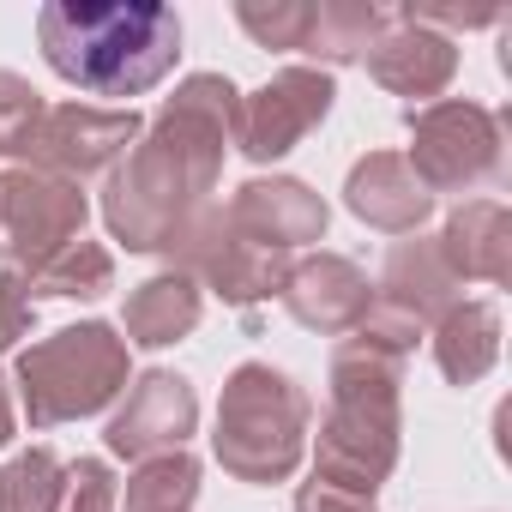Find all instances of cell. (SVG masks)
Segmentation results:
<instances>
[{
  "mask_svg": "<svg viewBox=\"0 0 512 512\" xmlns=\"http://www.w3.org/2000/svg\"><path fill=\"white\" fill-rule=\"evenodd\" d=\"M440 260L458 284H506L512 278V217L494 199H464L434 235Z\"/></svg>",
  "mask_w": 512,
  "mask_h": 512,
  "instance_id": "2e32d148",
  "label": "cell"
},
{
  "mask_svg": "<svg viewBox=\"0 0 512 512\" xmlns=\"http://www.w3.org/2000/svg\"><path fill=\"white\" fill-rule=\"evenodd\" d=\"M145 133V115L127 103V109H97V103H55L37 127V145H31V169H49L61 181H91V175H109Z\"/></svg>",
  "mask_w": 512,
  "mask_h": 512,
  "instance_id": "30bf717a",
  "label": "cell"
},
{
  "mask_svg": "<svg viewBox=\"0 0 512 512\" xmlns=\"http://www.w3.org/2000/svg\"><path fill=\"white\" fill-rule=\"evenodd\" d=\"M37 43L55 79L91 97H145L181 61V19L163 0H49Z\"/></svg>",
  "mask_w": 512,
  "mask_h": 512,
  "instance_id": "7a4b0ae2",
  "label": "cell"
},
{
  "mask_svg": "<svg viewBox=\"0 0 512 512\" xmlns=\"http://www.w3.org/2000/svg\"><path fill=\"white\" fill-rule=\"evenodd\" d=\"M61 488H67V464L49 446L13 452L0 464V512H61Z\"/></svg>",
  "mask_w": 512,
  "mask_h": 512,
  "instance_id": "603a6c76",
  "label": "cell"
},
{
  "mask_svg": "<svg viewBox=\"0 0 512 512\" xmlns=\"http://www.w3.org/2000/svg\"><path fill=\"white\" fill-rule=\"evenodd\" d=\"M121 506V482L103 458H73L67 464V488H61V512H115Z\"/></svg>",
  "mask_w": 512,
  "mask_h": 512,
  "instance_id": "484cf974",
  "label": "cell"
},
{
  "mask_svg": "<svg viewBox=\"0 0 512 512\" xmlns=\"http://www.w3.org/2000/svg\"><path fill=\"white\" fill-rule=\"evenodd\" d=\"M398 386H404L398 356H380V350H368L356 338L338 344V356H332V404H326L320 434H314V476L320 482L380 500V482L392 476L398 434H404Z\"/></svg>",
  "mask_w": 512,
  "mask_h": 512,
  "instance_id": "3957f363",
  "label": "cell"
},
{
  "mask_svg": "<svg viewBox=\"0 0 512 512\" xmlns=\"http://www.w3.org/2000/svg\"><path fill=\"white\" fill-rule=\"evenodd\" d=\"M199 314H205V290L187 278V272H157V278H145L133 296H127V314H121V338H127V350H169V344H181L193 326H199Z\"/></svg>",
  "mask_w": 512,
  "mask_h": 512,
  "instance_id": "ac0fdd59",
  "label": "cell"
},
{
  "mask_svg": "<svg viewBox=\"0 0 512 512\" xmlns=\"http://www.w3.org/2000/svg\"><path fill=\"white\" fill-rule=\"evenodd\" d=\"M386 25H392V13L374 7V0H320L314 19H308V43H302V55L320 61V73L350 67V61H362V55L380 43Z\"/></svg>",
  "mask_w": 512,
  "mask_h": 512,
  "instance_id": "ffe728a7",
  "label": "cell"
},
{
  "mask_svg": "<svg viewBox=\"0 0 512 512\" xmlns=\"http://www.w3.org/2000/svg\"><path fill=\"white\" fill-rule=\"evenodd\" d=\"M362 67H368V79H374L380 91L416 97L410 109H422V103H440V91L458 79V43L392 13V25H386L380 43L362 55Z\"/></svg>",
  "mask_w": 512,
  "mask_h": 512,
  "instance_id": "5bb4252c",
  "label": "cell"
},
{
  "mask_svg": "<svg viewBox=\"0 0 512 512\" xmlns=\"http://www.w3.org/2000/svg\"><path fill=\"white\" fill-rule=\"evenodd\" d=\"M121 500H127V512H193V500H199V458L187 446L145 458L127 476V494Z\"/></svg>",
  "mask_w": 512,
  "mask_h": 512,
  "instance_id": "7402d4cb",
  "label": "cell"
},
{
  "mask_svg": "<svg viewBox=\"0 0 512 512\" xmlns=\"http://www.w3.org/2000/svg\"><path fill=\"white\" fill-rule=\"evenodd\" d=\"M458 290H464V284L446 272L440 247H434L428 235H410V241H398V247L386 253V272H380V284H374V302H386V308L410 314L422 332H434V320L458 302Z\"/></svg>",
  "mask_w": 512,
  "mask_h": 512,
  "instance_id": "e0dca14e",
  "label": "cell"
},
{
  "mask_svg": "<svg viewBox=\"0 0 512 512\" xmlns=\"http://www.w3.org/2000/svg\"><path fill=\"white\" fill-rule=\"evenodd\" d=\"M223 217L247 241H260L272 253H296L308 241H326V223H332L326 199L308 181H296V175H253V181H241L235 199L223 205Z\"/></svg>",
  "mask_w": 512,
  "mask_h": 512,
  "instance_id": "7c38bea8",
  "label": "cell"
},
{
  "mask_svg": "<svg viewBox=\"0 0 512 512\" xmlns=\"http://www.w3.org/2000/svg\"><path fill=\"white\" fill-rule=\"evenodd\" d=\"M43 115H49V103L31 79L0 73V157H31Z\"/></svg>",
  "mask_w": 512,
  "mask_h": 512,
  "instance_id": "d4e9b609",
  "label": "cell"
},
{
  "mask_svg": "<svg viewBox=\"0 0 512 512\" xmlns=\"http://www.w3.org/2000/svg\"><path fill=\"white\" fill-rule=\"evenodd\" d=\"M19 434V410H13V386H7V374H0V446H7Z\"/></svg>",
  "mask_w": 512,
  "mask_h": 512,
  "instance_id": "f546056e",
  "label": "cell"
},
{
  "mask_svg": "<svg viewBox=\"0 0 512 512\" xmlns=\"http://www.w3.org/2000/svg\"><path fill=\"white\" fill-rule=\"evenodd\" d=\"M296 512H380V506H374V494H350V488H332V482L308 476L296 488Z\"/></svg>",
  "mask_w": 512,
  "mask_h": 512,
  "instance_id": "f1b7e54d",
  "label": "cell"
},
{
  "mask_svg": "<svg viewBox=\"0 0 512 512\" xmlns=\"http://www.w3.org/2000/svg\"><path fill=\"white\" fill-rule=\"evenodd\" d=\"M241 91L223 73H187L139 145L109 169L103 223L127 253H175V241L205 211L223 175V145H235Z\"/></svg>",
  "mask_w": 512,
  "mask_h": 512,
  "instance_id": "6da1fadb",
  "label": "cell"
},
{
  "mask_svg": "<svg viewBox=\"0 0 512 512\" xmlns=\"http://www.w3.org/2000/svg\"><path fill=\"white\" fill-rule=\"evenodd\" d=\"M284 308L296 314V326H308L320 338H350L362 326V314L374 308V284L344 253H308L284 278Z\"/></svg>",
  "mask_w": 512,
  "mask_h": 512,
  "instance_id": "4fadbf2b",
  "label": "cell"
},
{
  "mask_svg": "<svg viewBox=\"0 0 512 512\" xmlns=\"http://www.w3.org/2000/svg\"><path fill=\"white\" fill-rule=\"evenodd\" d=\"M428 344H434V362L452 386H476L500 362V308L494 302H452L434 320Z\"/></svg>",
  "mask_w": 512,
  "mask_h": 512,
  "instance_id": "d6986e66",
  "label": "cell"
},
{
  "mask_svg": "<svg viewBox=\"0 0 512 512\" xmlns=\"http://www.w3.org/2000/svg\"><path fill=\"white\" fill-rule=\"evenodd\" d=\"M37 296H55V302H97V296H109L115 290V253L103 247V241H73V247H61L49 266H37L31 278H25Z\"/></svg>",
  "mask_w": 512,
  "mask_h": 512,
  "instance_id": "44dd1931",
  "label": "cell"
},
{
  "mask_svg": "<svg viewBox=\"0 0 512 512\" xmlns=\"http://www.w3.org/2000/svg\"><path fill=\"white\" fill-rule=\"evenodd\" d=\"M404 127H410L404 163L428 193H470V187L494 181L506 163L500 115L470 97H440V103L404 109Z\"/></svg>",
  "mask_w": 512,
  "mask_h": 512,
  "instance_id": "8992f818",
  "label": "cell"
},
{
  "mask_svg": "<svg viewBox=\"0 0 512 512\" xmlns=\"http://www.w3.org/2000/svg\"><path fill=\"white\" fill-rule=\"evenodd\" d=\"M344 205L368 223V229H386V235H416L434 211V193L410 175L404 151H368L350 163V181H344Z\"/></svg>",
  "mask_w": 512,
  "mask_h": 512,
  "instance_id": "9a60e30c",
  "label": "cell"
},
{
  "mask_svg": "<svg viewBox=\"0 0 512 512\" xmlns=\"http://www.w3.org/2000/svg\"><path fill=\"white\" fill-rule=\"evenodd\" d=\"M308 428H314V398L284 368H272V362H241L223 380L211 452H217V464L235 482L272 488V482H290L302 470Z\"/></svg>",
  "mask_w": 512,
  "mask_h": 512,
  "instance_id": "277c9868",
  "label": "cell"
},
{
  "mask_svg": "<svg viewBox=\"0 0 512 512\" xmlns=\"http://www.w3.org/2000/svg\"><path fill=\"white\" fill-rule=\"evenodd\" d=\"M37 332V296L25 284V272H0V356L19 350Z\"/></svg>",
  "mask_w": 512,
  "mask_h": 512,
  "instance_id": "4316f807",
  "label": "cell"
},
{
  "mask_svg": "<svg viewBox=\"0 0 512 512\" xmlns=\"http://www.w3.org/2000/svg\"><path fill=\"white\" fill-rule=\"evenodd\" d=\"M398 19H410V25H422V31H482V25H500V7H416V0H410V7H398Z\"/></svg>",
  "mask_w": 512,
  "mask_h": 512,
  "instance_id": "83f0119b",
  "label": "cell"
},
{
  "mask_svg": "<svg viewBox=\"0 0 512 512\" xmlns=\"http://www.w3.org/2000/svg\"><path fill=\"white\" fill-rule=\"evenodd\" d=\"M133 380V350L109 320H79L61 326L55 338H37L13 362L19 410L31 428H61L109 410Z\"/></svg>",
  "mask_w": 512,
  "mask_h": 512,
  "instance_id": "5b68a950",
  "label": "cell"
},
{
  "mask_svg": "<svg viewBox=\"0 0 512 512\" xmlns=\"http://www.w3.org/2000/svg\"><path fill=\"white\" fill-rule=\"evenodd\" d=\"M338 103V85L332 73L320 67H284L272 73L260 91L241 97V127H235V151L247 163H278L290 157Z\"/></svg>",
  "mask_w": 512,
  "mask_h": 512,
  "instance_id": "9c48e42d",
  "label": "cell"
},
{
  "mask_svg": "<svg viewBox=\"0 0 512 512\" xmlns=\"http://www.w3.org/2000/svg\"><path fill=\"white\" fill-rule=\"evenodd\" d=\"M85 217H91V199L79 181H61L49 169H7L0 175V260L7 272H37L49 266L61 247H73L85 235Z\"/></svg>",
  "mask_w": 512,
  "mask_h": 512,
  "instance_id": "52a82bcc",
  "label": "cell"
},
{
  "mask_svg": "<svg viewBox=\"0 0 512 512\" xmlns=\"http://www.w3.org/2000/svg\"><path fill=\"white\" fill-rule=\"evenodd\" d=\"M199 428V392L175 374V368H145L139 380H127V404L109 416L103 440L115 458H157V452H181Z\"/></svg>",
  "mask_w": 512,
  "mask_h": 512,
  "instance_id": "8fae6325",
  "label": "cell"
},
{
  "mask_svg": "<svg viewBox=\"0 0 512 512\" xmlns=\"http://www.w3.org/2000/svg\"><path fill=\"white\" fill-rule=\"evenodd\" d=\"M308 19H314V0H241L235 7V25L260 43V49H278V55H302L308 43Z\"/></svg>",
  "mask_w": 512,
  "mask_h": 512,
  "instance_id": "cb8c5ba5",
  "label": "cell"
},
{
  "mask_svg": "<svg viewBox=\"0 0 512 512\" xmlns=\"http://www.w3.org/2000/svg\"><path fill=\"white\" fill-rule=\"evenodd\" d=\"M169 260H175V272H187L199 290L223 296L229 308H260V302L284 296V278H290V253L247 241L223 211H199Z\"/></svg>",
  "mask_w": 512,
  "mask_h": 512,
  "instance_id": "ba28073f",
  "label": "cell"
}]
</instances>
